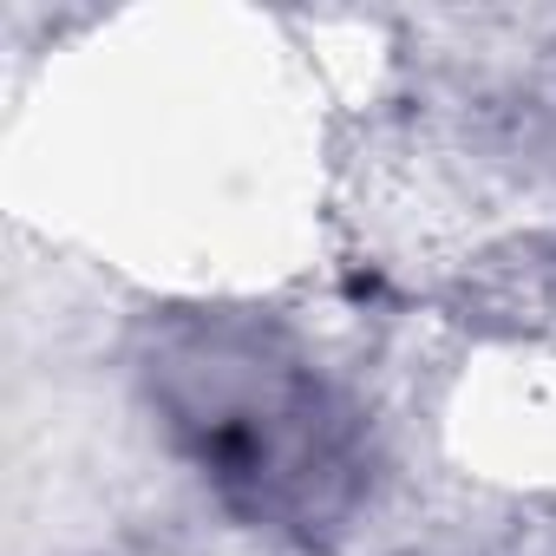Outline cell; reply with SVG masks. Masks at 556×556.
I'll list each match as a JSON object with an SVG mask.
<instances>
[{"label": "cell", "mask_w": 556, "mask_h": 556, "mask_svg": "<svg viewBox=\"0 0 556 556\" xmlns=\"http://www.w3.org/2000/svg\"><path fill=\"white\" fill-rule=\"evenodd\" d=\"M138 387L177 458L249 530L328 543L367 497V426L321 361L255 308H157Z\"/></svg>", "instance_id": "obj_1"}]
</instances>
